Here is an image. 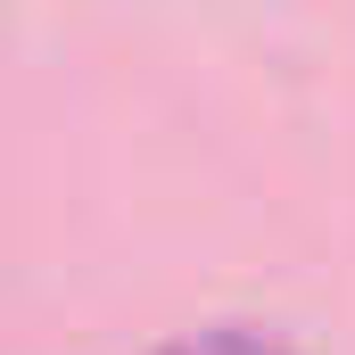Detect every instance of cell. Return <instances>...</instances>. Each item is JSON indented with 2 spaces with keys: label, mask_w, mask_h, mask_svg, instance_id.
<instances>
[{
  "label": "cell",
  "mask_w": 355,
  "mask_h": 355,
  "mask_svg": "<svg viewBox=\"0 0 355 355\" xmlns=\"http://www.w3.org/2000/svg\"><path fill=\"white\" fill-rule=\"evenodd\" d=\"M149 355H297L281 331H257V322H207V331H174Z\"/></svg>",
  "instance_id": "cell-1"
}]
</instances>
